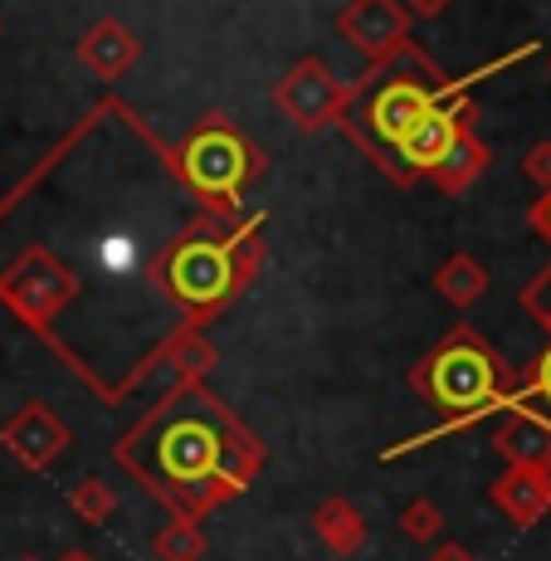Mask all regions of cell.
Listing matches in <instances>:
<instances>
[{"instance_id":"4","label":"cell","mask_w":551,"mask_h":561,"mask_svg":"<svg viewBox=\"0 0 551 561\" xmlns=\"http://www.w3.org/2000/svg\"><path fill=\"white\" fill-rule=\"evenodd\" d=\"M429 107H435V99H429L420 83H405V79L401 83H386V89L371 99V133L381 137V142L395 147L410 127L429 113Z\"/></svg>"},{"instance_id":"6","label":"cell","mask_w":551,"mask_h":561,"mask_svg":"<svg viewBox=\"0 0 551 561\" xmlns=\"http://www.w3.org/2000/svg\"><path fill=\"white\" fill-rule=\"evenodd\" d=\"M186 171L205 191H230L234 181L244 176V152H240V142H230L225 133H210V137H200V142H191Z\"/></svg>"},{"instance_id":"2","label":"cell","mask_w":551,"mask_h":561,"mask_svg":"<svg viewBox=\"0 0 551 561\" xmlns=\"http://www.w3.org/2000/svg\"><path fill=\"white\" fill-rule=\"evenodd\" d=\"M230 278H234V259L225 244L215 240H191L171 254L167 264V284L176 298L186 304H215V298L230 294Z\"/></svg>"},{"instance_id":"3","label":"cell","mask_w":551,"mask_h":561,"mask_svg":"<svg viewBox=\"0 0 551 561\" xmlns=\"http://www.w3.org/2000/svg\"><path fill=\"white\" fill-rule=\"evenodd\" d=\"M429 386H435V401L445 410H479L493 396L498 376H493V362L483 357L479 347H449L439 352L435 371H429Z\"/></svg>"},{"instance_id":"5","label":"cell","mask_w":551,"mask_h":561,"mask_svg":"<svg viewBox=\"0 0 551 561\" xmlns=\"http://www.w3.org/2000/svg\"><path fill=\"white\" fill-rule=\"evenodd\" d=\"M454 142H459V133H454V107L435 103L401 142H395V152H401L405 167H445L454 157Z\"/></svg>"},{"instance_id":"7","label":"cell","mask_w":551,"mask_h":561,"mask_svg":"<svg viewBox=\"0 0 551 561\" xmlns=\"http://www.w3.org/2000/svg\"><path fill=\"white\" fill-rule=\"evenodd\" d=\"M537 386H542V396L551 401V352L542 357V366H537Z\"/></svg>"},{"instance_id":"1","label":"cell","mask_w":551,"mask_h":561,"mask_svg":"<svg viewBox=\"0 0 551 561\" xmlns=\"http://www.w3.org/2000/svg\"><path fill=\"white\" fill-rule=\"evenodd\" d=\"M157 459H161V469H167V479L210 483L225 463V439L210 420H176V425L161 435Z\"/></svg>"}]
</instances>
